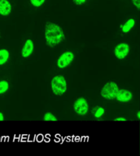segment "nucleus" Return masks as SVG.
Wrapping results in <instances>:
<instances>
[{
  "label": "nucleus",
  "instance_id": "f3484780",
  "mask_svg": "<svg viewBox=\"0 0 140 156\" xmlns=\"http://www.w3.org/2000/svg\"><path fill=\"white\" fill-rule=\"evenodd\" d=\"M132 2L138 10H140V0H132Z\"/></svg>",
  "mask_w": 140,
  "mask_h": 156
},
{
  "label": "nucleus",
  "instance_id": "9b49d317",
  "mask_svg": "<svg viewBox=\"0 0 140 156\" xmlns=\"http://www.w3.org/2000/svg\"><path fill=\"white\" fill-rule=\"evenodd\" d=\"M9 57V52L7 50L2 49L0 50V65L6 63Z\"/></svg>",
  "mask_w": 140,
  "mask_h": 156
},
{
  "label": "nucleus",
  "instance_id": "dca6fc26",
  "mask_svg": "<svg viewBox=\"0 0 140 156\" xmlns=\"http://www.w3.org/2000/svg\"><path fill=\"white\" fill-rule=\"evenodd\" d=\"M73 2L76 5L80 6L84 4L86 2V0H73Z\"/></svg>",
  "mask_w": 140,
  "mask_h": 156
},
{
  "label": "nucleus",
  "instance_id": "0eeeda50",
  "mask_svg": "<svg viewBox=\"0 0 140 156\" xmlns=\"http://www.w3.org/2000/svg\"><path fill=\"white\" fill-rule=\"evenodd\" d=\"M133 94L130 90L125 89H119L115 98L120 102L128 103L131 100Z\"/></svg>",
  "mask_w": 140,
  "mask_h": 156
},
{
  "label": "nucleus",
  "instance_id": "2eb2a0df",
  "mask_svg": "<svg viewBox=\"0 0 140 156\" xmlns=\"http://www.w3.org/2000/svg\"><path fill=\"white\" fill-rule=\"evenodd\" d=\"M30 2L31 5L34 7H39L44 4L45 0H30Z\"/></svg>",
  "mask_w": 140,
  "mask_h": 156
},
{
  "label": "nucleus",
  "instance_id": "6e6552de",
  "mask_svg": "<svg viewBox=\"0 0 140 156\" xmlns=\"http://www.w3.org/2000/svg\"><path fill=\"white\" fill-rule=\"evenodd\" d=\"M11 3L9 0H0V15L2 16H8L12 12Z\"/></svg>",
  "mask_w": 140,
  "mask_h": 156
},
{
  "label": "nucleus",
  "instance_id": "7ed1b4c3",
  "mask_svg": "<svg viewBox=\"0 0 140 156\" xmlns=\"http://www.w3.org/2000/svg\"><path fill=\"white\" fill-rule=\"evenodd\" d=\"M119 88L115 82L111 81L107 82L103 87L100 94L103 98L107 100H113L116 98Z\"/></svg>",
  "mask_w": 140,
  "mask_h": 156
},
{
  "label": "nucleus",
  "instance_id": "39448f33",
  "mask_svg": "<svg viewBox=\"0 0 140 156\" xmlns=\"http://www.w3.org/2000/svg\"><path fill=\"white\" fill-rule=\"evenodd\" d=\"M75 55L71 51H66L59 56L57 61V66L60 69H65L74 60Z\"/></svg>",
  "mask_w": 140,
  "mask_h": 156
},
{
  "label": "nucleus",
  "instance_id": "423d86ee",
  "mask_svg": "<svg viewBox=\"0 0 140 156\" xmlns=\"http://www.w3.org/2000/svg\"><path fill=\"white\" fill-rule=\"evenodd\" d=\"M129 52L130 46L128 44L125 43L117 44L114 49V55L119 60L124 59L128 55Z\"/></svg>",
  "mask_w": 140,
  "mask_h": 156
},
{
  "label": "nucleus",
  "instance_id": "20e7f679",
  "mask_svg": "<svg viewBox=\"0 0 140 156\" xmlns=\"http://www.w3.org/2000/svg\"><path fill=\"white\" fill-rule=\"evenodd\" d=\"M73 109L79 115H86L89 110V104L87 100L83 97L79 98L74 103Z\"/></svg>",
  "mask_w": 140,
  "mask_h": 156
},
{
  "label": "nucleus",
  "instance_id": "ddd939ff",
  "mask_svg": "<svg viewBox=\"0 0 140 156\" xmlns=\"http://www.w3.org/2000/svg\"><path fill=\"white\" fill-rule=\"evenodd\" d=\"M44 120L45 122H56L58 121V119L53 114L47 112L44 115Z\"/></svg>",
  "mask_w": 140,
  "mask_h": 156
},
{
  "label": "nucleus",
  "instance_id": "1a4fd4ad",
  "mask_svg": "<svg viewBox=\"0 0 140 156\" xmlns=\"http://www.w3.org/2000/svg\"><path fill=\"white\" fill-rule=\"evenodd\" d=\"M34 43L31 39H27L22 50V56L24 58H28L32 54L34 50Z\"/></svg>",
  "mask_w": 140,
  "mask_h": 156
},
{
  "label": "nucleus",
  "instance_id": "a211bd4d",
  "mask_svg": "<svg viewBox=\"0 0 140 156\" xmlns=\"http://www.w3.org/2000/svg\"><path fill=\"white\" fill-rule=\"evenodd\" d=\"M114 121H117V122H125L126 121V119L125 118L123 117H119L117 118L114 120Z\"/></svg>",
  "mask_w": 140,
  "mask_h": 156
},
{
  "label": "nucleus",
  "instance_id": "f257e3e1",
  "mask_svg": "<svg viewBox=\"0 0 140 156\" xmlns=\"http://www.w3.org/2000/svg\"><path fill=\"white\" fill-rule=\"evenodd\" d=\"M45 38L47 45L54 48L65 39V35L61 27L56 23L47 21L45 25Z\"/></svg>",
  "mask_w": 140,
  "mask_h": 156
},
{
  "label": "nucleus",
  "instance_id": "f03ea898",
  "mask_svg": "<svg viewBox=\"0 0 140 156\" xmlns=\"http://www.w3.org/2000/svg\"><path fill=\"white\" fill-rule=\"evenodd\" d=\"M51 87L55 95L58 96L63 95L67 90V82L63 76H56L51 80Z\"/></svg>",
  "mask_w": 140,
  "mask_h": 156
},
{
  "label": "nucleus",
  "instance_id": "9d476101",
  "mask_svg": "<svg viewBox=\"0 0 140 156\" xmlns=\"http://www.w3.org/2000/svg\"><path fill=\"white\" fill-rule=\"evenodd\" d=\"M135 24V20L133 18H130L127 20L124 25L122 26V31L124 33H128L131 30Z\"/></svg>",
  "mask_w": 140,
  "mask_h": 156
},
{
  "label": "nucleus",
  "instance_id": "6ab92c4d",
  "mask_svg": "<svg viewBox=\"0 0 140 156\" xmlns=\"http://www.w3.org/2000/svg\"><path fill=\"white\" fill-rule=\"evenodd\" d=\"M4 120V116L3 114L0 113V122H2Z\"/></svg>",
  "mask_w": 140,
  "mask_h": 156
},
{
  "label": "nucleus",
  "instance_id": "aec40b11",
  "mask_svg": "<svg viewBox=\"0 0 140 156\" xmlns=\"http://www.w3.org/2000/svg\"><path fill=\"white\" fill-rule=\"evenodd\" d=\"M137 118L138 119H140V112H138V113H137Z\"/></svg>",
  "mask_w": 140,
  "mask_h": 156
},
{
  "label": "nucleus",
  "instance_id": "4468645a",
  "mask_svg": "<svg viewBox=\"0 0 140 156\" xmlns=\"http://www.w3.org/2000/svg\"><path fill=\"white\" fill-rule=\"evenodd\" d=\"M9 83L6 81H0V94H3L9 90Z\"/></svg>",
  "mask_w": 140,
  "mask_h": 156
},
{
  "label": "nucleus",
  "instance_id": "f8f14e48",
  "mask_svg": "<svg viewBox=\"0 0 140 156\" xmlns=\"http://www.w3.org/2000/svg\"><path fill=\"white\" fill-rule=\"evenodd\" d=\"M92 113L93 114L95 118H100L104 114L105 110L102 107L96 106V107H94L92 109Z\"/></svg>",
  "mask_w": 140,
  "mask_h": 156
}]
</instances>
